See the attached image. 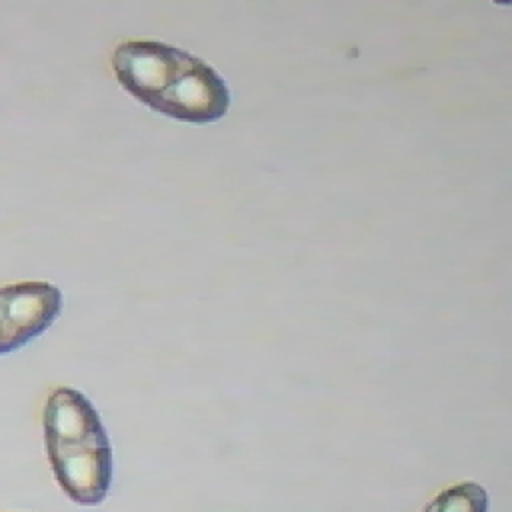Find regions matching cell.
Here are the masks:
<instances>
[{"mask_svg":"<svg viewBox=\"0 0 512 512\" xmlns=\"http://www.w3.org/2000/svg\"><path fill=\"white\" fill-rule=\"evenodd\" d=\"M112 70L138 102L174 120L208 124L224 118L230 90L204 60L158 40H128L116 46Z\"/></svg>","mask_w":512,"mask_h":512,"instance_id":"obj_1","label":"cell"},{"mask_svg":"<svg viewBox=\"0 0 512 512\" xmlns=\"http://www.w3.org/2000/svg\"><path fill=\"white\" fill-rule=\"evenodd\" d=\"M44 444L50 462L110 448L90 400L74 388H56L44 404Z\"/></svg>","mask_w":512,"mask_h":512,"instance_id":"obj_2","label":"cell"},{"mask_svg":"<svg viewBox=\"0 0 512 512\" xmlns=\"http://www.w3.org/2000/svg\"><path fill=\"white\" fill-rule=\"evenodd\" d=\"M62 294L50 282L28 280L0 288V356L14 352L52 326Z\"/></svg>","mask_w":512,"mask_h":512,"instance_id":"obj_3","label":"cell"},{"mask_svg":"<svg viewBox=\"0 0 512 512\" xmlns=\"http://www.w3.org/2000/svg\"><path fill=\"white\" fill-rule=\"evenodd\" d=\"M422 512H488V494L476 482L444 488Z\"/></svg>","mask_w":512,"mask_h":512,"instance_id":"obj_4","label":"cell"}]
</instances>
